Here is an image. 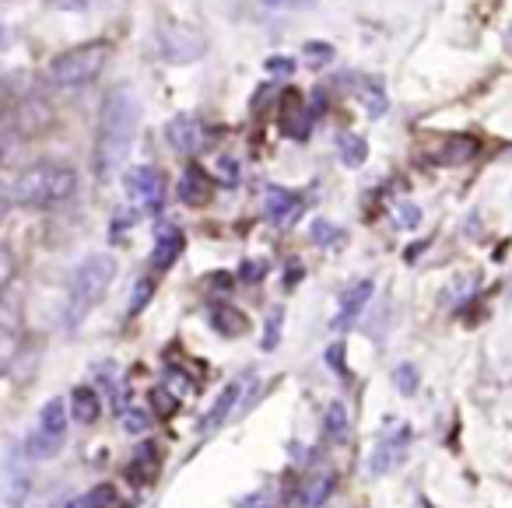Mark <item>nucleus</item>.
<instances>
[{"label": "nucleus", "instance_id": "19", "mask_svg": "<svg viewBox=\"0 0 512 508\" xmlns=\"http://www.w3.org/2000/svg\"><path fill=\"white\" fill-rule=\"evenodd\" d=\"M337 155H341L344 165L358 169V165H362L365 158H369V144H365L358 134H341V141H337Z\"/></svg>", "mask_w": 512, "mask_h": 508}, {"label": "nucleus", "instance_id": "31", "mask_svg": "<svg viewBox=\"0 0 512 508\" xmlns=\"http://www.w3.org/2000/svg\"><path fill=\"white\" fill-rule=\"evenodd\" d=\"M151 417L144 414V410H127V417H123V428L130 431V435H137V431H148Z\"/></svg>", "mask_w": 512, "mask_h": 508}, {"label": "nucleus", "instance_id": "15", "mask_svg": "<svg viewBox=\"0 0 512 508\" xmlns=\"http://www.w3.org/2000/svg\"><path fill=\"white\" fill-rule=\"evenodd\" d=\"M242 386H246V379H235V382H228V386H225V393L218 396V403H214V407H211V414H207L204 428H218V424H225V421H228V414H232V407H235V400H239Z\"/></svg>", "mask_w": 512, "mask_h": 508}, {"label": "nucleus", "instance_id": "18", "mask_svg": "<svg viewBox=\"0 0 512 508\" xmlns=\"http://www.w3.org/2000/svg\"><path fill=\"white\" fill-rule=\"evenodd\" d=\"M18 330H22V305L11 291H0V333L15 337Z\"/></svg>", "mask_w": 512, "mask_h": 508}, {"label": "nucleus", "instance_id": "29", "mask_svg": "<svg viewBox=\"0 0 512 508\" xmlns=\"http://www.w3.org/2000/svg\"><path fill=\"white\" fill-rule=\"evenodd\" d=\"M151 403H155L158 414H176V407H179V400L169 389H151Z\"/></svg>", "mask_w": 512, "mask_h": 508}, {"label": "nucleus", "instance_id": "3", "mask_svg": "<svg viewBox=\"0 0 512 508\" xmlns=\"http://www.w3.org/2000/svg\"><path fill=\"white\" fill-rule=\"evenodd\" d=\"M116 270H120V263H116V256H109V253L88 256V260L74 270L71 291H67V316H71V326H78L81 319L106 298L109 284L116 281Z\"/></svg>", "mask_w": 512, "mask_h": 508}, {"label": "nucleus", "instance_id": "36", "mask_svg": "<svg viewBox=\"0 0 512 508\" xmlns=\"http://www.w3.org/2000/svg\"><path fill=\"white\" fill-rule=\"evenodd\" d=\"M327 361H330V368H334V372H341L344 375V344H334L327 351Z\"/></svg>", "mask_w": 512, "mask_h": 508}, {"label": "nucleus", "instance_id": "30", "mask_svg": "<svg viewBox=\"0 0 512 508\" xmlns=\"http://www.w3.org/2000/svg\"><path fill=\"white\" fill-rule=\"evenodd\" d=\"M281 319H285V312H271V319H267V337H264V351H274V344H278L281 337Z\"/></svg>", "mask_w": 512, "mask_h": 508}, {"label": "nucleus", "instance_id": "27", "mask_svg": "<svg viewBox=\"0 0 512 508\" xmlns=\"http://www.w3.org/2000/svg\"><path fill=\"white\" fill-rule=\"evenodd\" d=\"M85 501H88V508H109L116 501V491L109 484H99L85 494Z\"/></svg>", "mask_w": 512, "mask_h": 508}, {"label": "nucleus", "instance_id": "40", "mask_svg": "<svg viewBox=\"0 0 512 508\" xmlns=\"http://www.w3.org/2000/svg\"><path fill=\"white\" fill-rule=\"evenodd\" d=\"M4 109H8V85L0 81V113H4Z\"/></svg>", "mask_w": 512, "mask_h": 508}, {"label": "nucleus", "instance_id": "24", "mask_svg": "<svg viewBox=\"0 0 512 508\" xmlns=\"http://www.w3.org/2000/svg\"><path fill=\"white\" fill-rule=\"evenodd\" d=\"M15 274H18V260H15V253H11L8 246H0V291H8V288H11V281H15Z\"/></svg>", "mask_w": 512, "mask_h": 508}, {"label": "nucleus", "instance_id": "6", "mask_svg": "<svg viewBox=\"0 0 512 508\" xmlns=\"http://www.w3.org/2000/svg\"><path fill=\"white\" fill-rule=\"evenodd\" d=\"M123 190H127V197L134 200L137 207L155 211L165 200V176L155 165H134V169L123 176Z\"/></svg>", "mask_w": 512, "mask_h": 508}, {"label": "nucleus", "instance_id": "14", "mask_svg": "<svg viewBox=\"0 0 512 508\" xmlns=\"http://www.w3.org/2000/svg\"><path fill=\"white\" fill-rule=\"evenodd\" d=\"M39 431H46V435H53V438H64V431H67V400H60V396L46 400L43 414H39Z\"/></svg>", "mask_w": 512, "mask_h": 508}, {"label": "nucleus", "instance_id": "34", "mask_svg": "<svg viewBox=\"0 0 512 508\" xmlns=\"http://www.w3.org/2000/svg\"><path fill=\"white\" fill-rule=\"evenodd\" d=\"M218 179L225 186H232L235 179H239V165H235L232 158H221V162H218Z\"/></svg>", "mask_w": 512, "mask_h": 508}, {"label": "nucleus", "instance_id": "28", "mask_svg": "<svg viewBox=\"0 0 512 508\" xmlns=\"http://www.w3.org/2000/svg\"><path fill=\"white\" fill-rule=\"evenodd\" d=\"M393 214H397L400 228H418L421 225V207L407 204V200H404V204H397V211H393Z\"/></svg>", "mask_w": 512, "mask_h": 508}, {"label": "nucleus", "instance_id": "13", "mask_svg": "<svg viewBox=\"0 0 512 508\" xmlns=\"http://www.w3.org/2000/svg\"><path fill=\"white\" fill-rule=\"evenodd\" d=\"M71 417L81 424H95L102 417V403H99V393L88 386H78L71 393Z\"/></svg>", "mask_w": 512, "mask_h": 508}, {"label": "nucleus", "instance_id": "21", "mask_svg": "<svg viewBox=\"0 0 512 508\" xmlns=\"http://www.w3.org/2000/svg\"><path fill=\"white\" fill-rule=\"evenodd\" d=\"M393 382H397V389H400L404 396H414V393H418L421 375H418V368H414L411 361H404V365L393 368Z\"/></svg>", "mask_w": 512, "mask_h": 508}, {"label": "nucleus", "instance_id": "12", "mask_svg": "<svg viewBox=\"0 0 512 508\" xmlns=\"http://www.w3.org/2000/svg\"><path fill=\"white\" fill-rule=\"evenodd\" d=\"M404 449H407V428H397L393 438H383L372 452V473H386L390 466H397L404 459Z\"/></svg>", "mask_w": 512, "mask_h": 508}, {"label": "nucleus", "instance_id": "7", "mask_svg": "<svg viewBox=\"0 0 512 508\" xmlns=\"http://www.w3.org/2000/svg\"><path fill=\"white\" fill-rule=\"evenodd\" d=\"M53 123H57V113L39 95H29L11 109V127H15L18 137H43L46 130H53Z\"/></svg>", "mask_w": 512, "mask_h": 508}, {"label": "nucleus", "instance_id": "32", "mask_svg": "<svg viewBox=\"0 0 512 508\" xmlns=\"http://www.w3.org/2000/svg\"><path fill=\"white\" fill-rule=\"evenodd\" d=\"M334 239H337V228L330 225V221H313V242H320V246H330Z\"/></svg>", "mask_w": 512, "mask_h": 508}, {"label": "nucleus", "instance_id": "1", "mask_svg": "<svg viewBox=\"0 0 512 508\" xmlns=\"http://www.w3.org/2000/svg\"><path fill=\"white\" fill-rule=\"evenodd\" d=\"M137 127H141V102L134 99L127 85H116L102 102L99 120V144H95V165L99 172H113L127 162L134 148Z\"/></svg>", "mask_w": 512, "mask_h": 508}, {"label": "nucleus", "instance_id": "2", "mask_svg": "<svg viewBox=\"0 0 512 508\" xmlns=\"http://www.w3.org/2000/svg\"><path fill=\"white\" fill-rule=\"evenodd\" d=\"M78 193V172L60 162H36L15 179L11 200L18 207H60Z\"/></svg>", "mask_w": 512, "mask_h": 508}, {"label": "nucleus", "instance_id": "17", "mask_svg": "<svg viewBox=\"0 0 512 508\" xmlns=\"http://www.w3.org/2000/svg\"><path fill=\"white\" fill-rule=\"evenodd\" d=\"M211 323H214V330L225 333V337H242L249 319L242 316L239 309H232V305H218V309L211 312Z\"/></svg>", "mask_w": 512, "mask_h": 508}, {"label": "nucleus", "instance_id": "20", "mask_svg": "<svg viewBox=\"0 0 512 508\" xmlns=\"http://www.w3.org/2000/svg\"><path fill=\"white\" fill-rule=\"evenodd\" d=\"M330 491H334V473H320V477L309 480V487L302 491V505H309V508L323 505Z\"/></svg>", "mask_w": 512, "mask_h": 508}, {"label": "nucleus", "instance_id": "23", "mask_svg": "<svg viewBox=\"0 0 512 508\" xmlns=\"http://www.w3.org/2000/svg\"><path fill=\"white\" fill-rule=\"evenodd\" d=\"M327 431L334 438H344L348 435V410H344V403L337 400V403H330L327 407Z\"/></svg>", "mask_w": 512, "mask_h": 508}, {"label": "nucleus", "instance_id": "16", "mask_svg": "<svg viewBox=\"0 0 512 508\" xmlns=\"http://www.w3.org/2000/svg\"><path fill=\"white\" fill-rule=\"evenodd\" d=\"M183 235L176 232V228H169V232L158 239V246H155V256H151V263H155V270H169L172 263L179 260V253H183Z\"/></svg>", "mask_w": 512, "mask_h": 508}, {"label": "nucleus", "instance_id": "35", "mask_svg": "<svg viewBox=\"0 0 512 508\" xmlns=\"http://www.w3.org/2000/svg\"><path fill=\"white\" fill-rule=\"evenodd\" d=\"M267 71H274V74H292L295 71V64H292V57H271L267 60Z\"/></svg>", "mask_w": 512, "mask_h": 508}, {"label": "nucleus", "instance_id": "11", "mask_svg": "<svg viewBox=\"0 0 512 508\" xmlns=\"http://www.w3.org/2000/svg\"><path fill=\"white\" fill-rule=\"evenodd\" d=\"M214 197V183H211V176H207L204 169H186V176H183V183H179V200L183 204H190V207H200V204H207V200Z\"/></svg>", "mask_w": 512, "mask_h": 508}, {"label": "nucleus", "instance_id": "39", "mask_svg": "<svg viewBox=\"0 0 512 508\" xmlns=\"http://www.w3.org/2000/svg\"><path fill=\"white\" fill-rule=\"evenodd\" d=\"M11 46V32H8V25L0 22V50H8Z\"/></svg>", "mask_w": 512, "mask_h": 508}, {"label": "nucleus", "instance_id": "33", "mask_svg": "<svg viewBox=\"0 0 512 508\" xmlns=\"http://www.w3.org/2000/svg\"><path fill=\"white\" fill-rule=\"evenodd\" d=\"M151 291H155V284H151V281H141V288H134V298H130V312H141L144 305H148Z\"/></svg>", "mask_w": 512, "mask_h": 508}, {"label": "nucleus", "instance_id": "22", "mask_svg": "<svg viewBox=\"0 0 512 508\" xmlns=\"http://www.w3.org/2000/svg\"><path fill=\"white\" fill-rule=\"evenodd\" d=\"M158 459H162V452H158L155 442H144L141 449H137V459H134V473L144 470V477H155L158 473Z\"/></svg>", "mask_w": 512, "mask_h": 508}, {"label": "nucleus", "instance_id": "4", "mask_svg": "<svg viewBox=\"0 0 512 508\" xmlns=\"http://www.w3.org/2000/svg\"><path fill=\"white\" fill-rule=\"evenodd\" d=\"M106 60H109V43L92 39V43H81L74 50L53 57L50 67H46V78L57 88H85L106 71Z\"/></svg>", "mask_w": 512, "mask_h": 508}, {"label": "nucleus", "instance_id": "5", "mask_svg": "<svg viewBox=\"0 0 512 508\" xmlns=\"http://www.w3.org/2000/svg\"><path fill=\"white\" fill-rule=\"evenodd\" d=\"M158 46H162L169 64H197L207 53L204 36H200L193 25H183V22H165L162 29H158Z\"/></svg>", "mask_w": 512, "mask_h": 508}, {"label": "nucleus", "instance_id": "25", "mask_svg": "<svg viewBox=\"0 0 512 508\" xmlns=\"http://www.w3.org/2000/svg\"><path fill=\"white\" fill-rule=\"evenodd\" d=\"M57 442H60V438L46 435V431H36V435L29 438V445H25V449H29L32 456H53V452H57Z\"/></svg>", "mask_w": 512, "mask_h": 508}, {"label": "nucleus", "instance_id": "9", "mask_svg": "<svg viewBox=\"0 0 512 508\" xmlns=\"http://www.w3.org/2000/svg\"><path fill=\"white\" fill-rule=\"evenodd\" d=\"M372 291H376V284H372V281H355L348 291H344V295H341V312H337V319H334L337 330H344V326H351L358 316H362V309L369 305Z\"/></svg>", "mask_w": 512, "mask_h": 508}, {"label": "nucleus", "instance_id": "26", "mask_svg": "<svg viewBox=\"0 0 512 508\" xmlns=\"http://www.w3.org/2000/svg\"><path fill=\"white\" fill-rule=\"evenodd\" d=\"M302 53H306V60L313 67H323V64L334 60V46H327V43H306L302 46Z\"/></svg>", "mask_w": 512, "mask_h": 508}, {"label": "nucleus", "instance_id": "37", "mask_svg": "<svg viewBox=\"0 0 512 508\" xmlns=\"http://www.w3.org/2000/svg\"><path fill=\"white\" fill-rule=\"evenodd\" d=\"M267 8H313L316 0H264Z\"/></svg>", "mask_w": 512, "mask_h": 508}, {"label": "nucleus", "instance_id": "10", "mask_svg": "<svg viewBox=\"0 0 512 508\" xmlns=\"http://www.w3.org/2000/svg\"><path fill=\"white\" fill-rule=\"evenodd\" d=\"M264 211L274 225H288V221H295V214L302 211V200L295 197L292 190H285V186H271V190L264 193Z\"/></svg>", "mask_w": 512, "mask_h": 508}, {"label": "nucleus", "instance_id": "38", "mask_svg": "<svg viewBox=\"0 0 512 508\" xmlns=\"http://www.w3.org/2000/svg\"><path fill=\"white\" fill-rule=\"evenodd\" d=\"M242 274H246V281H260V274H264V267H260V263H253V267H242Z\"/></svg>", "mask_w": 512, "mask_h": 508}, {"label": "nucleus", "instance_id": "8", "mask_svg": "<svg viewBox=\"0 0 512 508\" xmlns=\"http://www.w3.org/2000/svg\"><path fill=\"white\" fill-rule=\"evenodd\" d=\"M165 141H169L172 151H179V155H193V151L204 144V123L190 113L172 116V120L165 123Z\"/></svg>", "mask_w": 512, "mask_h": 508}]
</instances>
